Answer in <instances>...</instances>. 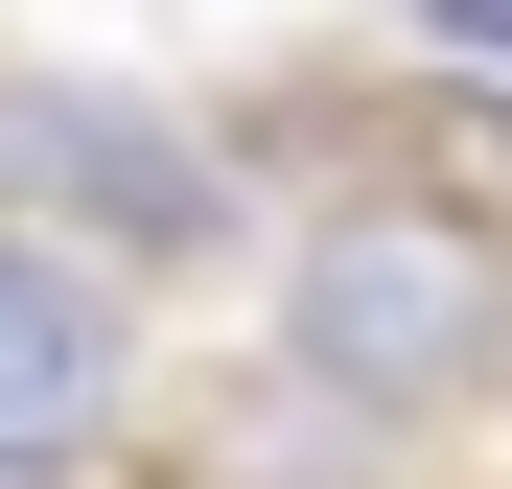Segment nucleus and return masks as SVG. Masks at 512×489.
I'll use <instances>...</instances> for the list:
<instances>
[{"label": "nucleus", "instance_id": "nucleus-3", "mask_svg": "<svg viewBox=\"0 0 512 489\" xmlns=\"http://www.w3.org/2000/svg\"><path fill=\"white\" fill-rule=\"evenodd\" d=\"M24 210H47V233H94L117 280H187L210 233H233V163H210V140H163L140 94H24Z\"/></svg>", "mask_w": 512, "mask_h": 489}, {"label": "nucleus", "instance_id": "nucleus-4", "mask_svg": "<svg viewBox=\"0 0 512 489\" xmlns=\"http://www.w3.org/2000/svg\"><path fill=\"white\" fill-rule=\"evenodd\" d=\"M419 24H443V47H512V0H419Z\"/></svg>", "mask_w": 512, "mask_h": 489}, {"label": "nucleus", "instance_id": "nucleus-1", "mask_svg": "<svg viewBox=\"0 0 512 489\" xmlns=\"http://www.w3.org/2000/svg\"><path fill=\"white\" fill-rule=\"evenodd\" d=\"M280 373H303V420H350V443L489 420V373H512V233L443 210V187L303 210V257H280Z\"/></svg>", "mask_w": 512, "mask_h": 489}, {"label": "nucleus", "instance_id": "nucleus-5", "mask_svg": "<svg viewBox=\"0 0 512 489\" xmlns=\"http://www.w3.org/2000/svg\"><path fill=\"white\" fill-rule=\"evenodd\" d=\"M0 210H24V70H0Z\"/></svg>", "mask_w": 512, "mask_h": 489}, {"label": "nucleus", "instance_id": "nucleus-2", "mask_svg": "<svg viewBox=\"0 0 512 489\" xmlns=\"http://www.w3.org/2000/svg\"><path fill=\"white\" fill-rule=\"evenodd\" d=\"M140 396V326H117V257L47 210H0V489H70Z\"/></svg>", "mask_w": 512, "mask_h": 489}]
</instances>
